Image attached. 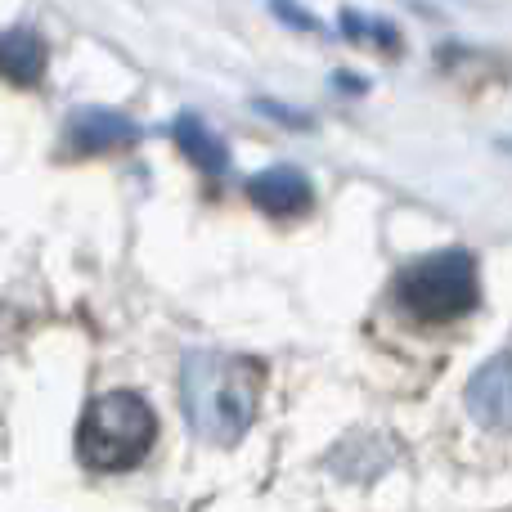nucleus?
<instances>
[{
	"label": "nucleus",
	"mask_w": 512,
	"mask_h": 512,
	"mask_svg": "<svg viewBox=\"0 0 512 512\" xmlns=\"http://www.w3.org/2000/svg\"><path fill=\"white\" fill-rule=\"evenodd\" d=\"M256 364L221 351H189L185 373H180V396L185 414L203 441L212 445H239L256 418Z\"/></svg>",
	"instance_id": "nucleus-1"
},
{
	"label": "nucleus",
	"mask_w": 512,
	"mask_h": 512,
	"mask_svg": "<svg viewBox=\"0 0 512 512\" xmlns=\"http://www.w3.org/2000/svg\"><path fill=\"white\" fill-rule=\"evenodd\" d=\"M158 441V418L135 391H108L90 400L77 423V454L95 472H131Z\"/></svg>",
	"instance_id": "nucleus-2"
},
{
	"label": "nucleus",
	"mask_w": 512,
	"mask_h": 512,
	"mask_svg": "<svg viewBox=\"0 0 512 512\" xmlns=\"http://www.w3.org/2000/svg\"><path fill=\"white\" fill-rule=\"evenodd\" d=\"M477 261L468 252H432L396 274V301L418 324H454L477 306Z\"/></svg>",
	"instance_id": "nucleus-3"
},
{
	"label": "nucleus",
	"mask_w": 512,
	"mask_h": 512,
	"mask_svg": "<svg viewBox=\"0 0 512 512\" xmlns=\"http://www.w3.org/2000/svg\"><path fill=\"white\" fill-rule=\"evenodd\" d=\"M468 414L490 432H512V355H499L472 373Z\"/></svg>",
	"instance_id": "nucleus-4"
},
{
	"label": "nucleus",
	"mask_w": 512,
	"mask_h": 512,
	"mask_svg": "<svg viewBox=\"0 0 512 512\" xmlns=\"http://www.w3.org/2000/svg\"><path fill=\"white\" fill-rule=\"evenodd\" d=\"M68 144L72 153H117V149H135L140 144V126L122 113H108V108H77L68 117Z\"/></svg>",
	"instance_id": "nucleus-5"
},
{
	"label": "nucleus",
	"mask_w": 512,
	"mask_h": 512,
	"mask_svg": "<svg viewBox=\"0 0 512 512\" xmlns=\"http://www.w3.org/2000/svg\"><path fill=\"white\" fill-rule=\"evenodd\" d=\"M248 198L261 207L265 216H279V221H292V216H306L310 203H315V189H310L306 171L297 167H265L248 180Z\"/></svg>",
	"instance_id": "nucleus-6"
},
{
	"label": "nucleus",
	"mask_w": 512,
	"mask_h": 512,
	"mask_svg": "<svg viewBox=\"0 0 512 512\" xmlns=\"http://www.w3.org/2000/svg\"><path fill=\"white\" fill-rule=\"evenodd\" d=\"M171 140H176V149L185 153V158L194 162L198 171H212V176H221V171L230 167V149H225L221 135H212V126H203V117L180 113L176 122H171Z\"/></svg>",
	"instance_id": "nucleus-7"
},
{
	"label": "nucleus",
	"mask_w": 512,
	"mask_h": 512,
	"mask_svg": "<svg viewBox=\"0 0 512 512\" xmlns=\"http://www.w3.org/2000/svg\"><path fill=\"white\" fill-rule=\"evenodd\" d=\"M0 63H5V77L14 86H36L45 72V41L32 27H9L5 32V50H0Z\"/></svg>",
	"instance_id": "nucleus-8"
},
{
	"label": "nucleus",
	"mask_w": 512,
	"mask_h": 512,
	"mask_svg": "<svg viewBox=\"0 0 512 512\" xmlns=\"http://www.w3.org/2000/svg\"><path fill=\"white\" fill-rule=\"evenodd\" d=\"M342 32H346V36H360V41H378V45H387V50H396V45H400L396 27L369 23L360 9H342Z\"/></svg>",
	"instance_id": "nucleus-9"
}]
</instances>
